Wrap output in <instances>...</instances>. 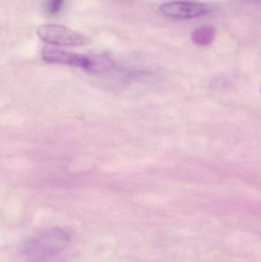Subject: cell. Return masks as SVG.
<instances>
[{"mask_svg":"<svg viewBox=\"0 0 261 262\" xmlns=\"http://www.w3.org/2000/svg\"><path fill=\"white\" fill-rule=\"evenodd\" d=\"M68 234L60 228H52L32 238L25 246L28 256L35 259L48 258L62 252L69 244Z\"/></svg>","mask_w":261,"mask_h":262,"instance_id":"obj_1","label":"cell"},{"mask_svg":"<svg viewBox=\"0 0 261 262\" xmlns=\"http://www.w3.org/2000/svg\"><path fill=\"white\" fill-rule=\"evenodd\" d=\"M36 33L42 41L55 46H82L90 41L85 35L61 25H43Z\"/></svg>","mask_w":261,"mask_h":262,"instance_id":"obj_2","label":"cell"},{"mask_svg":"<svg viewBox=\"0 0 261 262\" xmlns=\"http://www.w3.org/2000/svg\"><path fill=\"white\" fill-rule=\"evenodd\" d=\"M159 9L165 16L182 20L203 16L212 11L209 5L190 1L168 2L161 5Z\"/></svg>","mask_w":261,"mask_h":262,"instance_id":"obj_3","label":"cell"},{"mask_svg":"<svg viewBox=\"0 0 261 262\" xmlns=\"http://www.w3.org/2000/svg\"><path fill=\"white\" fill-rule=\"evenodd\" d=\"M42 58L49 63L67 64L91 72L94 71L95 58L75 52L56 49H45L42 52Z\"/></svg>","mask_w":261,"mask_h":262,"instance_id":"obj_4","label":"cell"},{"mask_svg":"<svg viewBox=\"0 0 261 262\" xmlns=\"http://www.w3.org/2000/svg\"><path fill=\"white\" fill-rule=\"evenodd\" d=\"M216 29L214 26H204L195 29L192 32V41L200 46H206L211 44L216 37Z\"/></svg>","mask_w":261,"mask_h":262,"instance_id":"obj_5","label":"cell"},{"mask_svg":"<svg viewBox=\"0 0 261 262\" xmlns=\"http://www.w3.org/2000/svg\"><path fill=\"white\" fill-rule=\"evenodd\" d=\"M64 0H49L47 11L51 15H56L62 10Z\"/></svg>","mask_w":261,"mask_h":262,"instance_id":"obj_6","label":"cell"},{"mask_svg":"<svg viewBox=\"0 0 261 262\" xmlns=\"http://www.w3.org/2000/svg\"><path fill=\"white\" fill-rule=\"evenodd\" d=\"M260 92H261V90H260Z\"/></svg>","mask_w":261,"mask_h":262,"instance_id":"obj_7","label":"cell"}]
</instances>
